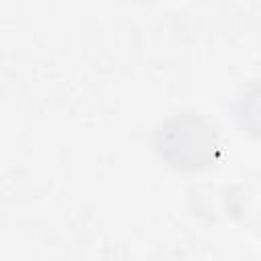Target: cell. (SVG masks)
Returning <instances> with one entry per match:
<instances>
[{"instance_id": "obj_1", "label": "cell", "mask_w": 261, "mask_h": 261, "mask_svg": "<svg viewBox=\"0 0 261 261\" xmlns=\"http://www.w3.org/2000/svg\"><path fill=\"white\" fill-rule=\"evenodd\" d=\"M159 151L177 167H200L214 157V133L198 118L169 120L159 130Z\"/></svg>"}]
</instances>
